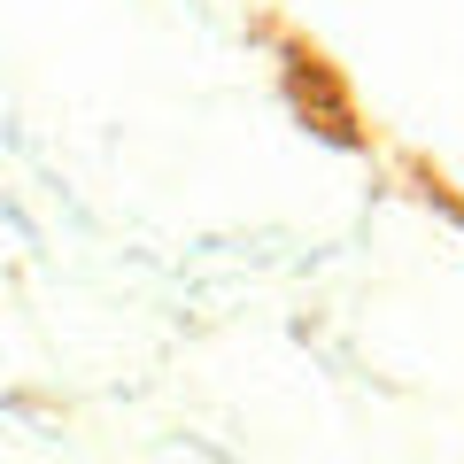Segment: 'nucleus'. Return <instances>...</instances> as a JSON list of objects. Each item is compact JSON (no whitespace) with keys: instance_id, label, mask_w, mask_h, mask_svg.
<instances>
[]
</instances>
